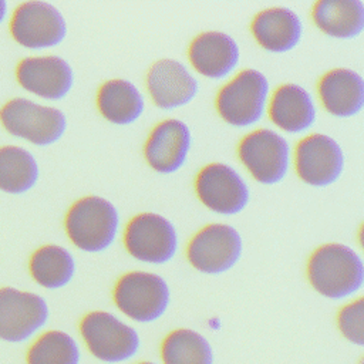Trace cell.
Instances as JSON below:
<instances>
[{"mask_svg": "<svg viewBox=\"0 0 364 364\" xmlns=\"http://www.w3.org/2000/svg\"><path fill=\"white\" fill-rule=\"evenodd\" d=\"M195 191L208 209L220 215L242 212L250 198L249 188L239 172L219 162L209 164L198 172Z\"/></svg>", "mask_w": 364, "mask_h": 364, "instance_id": "12", "label": "cell"}, {"mask_svg": "<svg viewBox=\"0 0 364 364\" xmlns=\"http://www.w3.org/2000/svg\"><path fill=\"white\" fill-rule=\"evenodd\" d=\"M7 9H9L7 1L0 0V24L4 21V18H6V16H7Z\"/></svg>", "mask_w": 364, "mask_h": 364, "instance_id": "28", "label": "cell"}, {"mask_svg": "<svg viewBox=\"0 0 364 364\" xmlns=\"http://www.w3.org/2000/svg\"><path fill=\"white\" fill-rule=\"evenodd\" d=\"M191 145L189 127L181 119L169 118L151 129L144 146V156L154 171L173 173L186 162Z\"/></svg>", "mask_w": 364, "mask_h": 364, "instance_id": "15", "label": "cell"}, {"mask_svg": "<svg viewBox=\"0 0 364 364\" xmlns=\"http://www.w3.org/2000/svg\"><path fill=\"white\" fill-rule=\"evenodd\" d=\"M117 309L136 323H152L161 318L171 300L166 282L149 272H129L115 283L112 293Z\"/></svg>", "mask_w": 364, "mask_h": 364, "instance_id": "5", "label": "cell"}, {"mask_svg": "<svg viewBox=\"0 0 364 364\" xmlns=\"http://www.w3.org/2000/svg\"><path fill=\"white\" fill-rule=\"evenodd\" d=\"M100 114L111 124L128 125L144 112V97L131 81L114 78L105 81L97 94Z\"/></svg>", "mask_w": 364, "mask_h": 364, "instance_id": "22", "label": "cell"}, {"mask_svg": "<svg viewBox=\"0 0 364 364\" xmlns=\"http://www.w3.org/2000/svg\"><path fill=\"white\" fill-rule=\"evenodd\" d=\"M16 78L26 91L46 100L64 98L74 84L71 65L57 55L23 58L16 67Z\"/></svg>", "mask_w": 364, "mask_h": 364, "instance_id": "14", "label": "cell"}, {"mask_svg": "<svg viewBox=\"0 0 364 364\" xmlns=\"http://www.w3.org/2000/svg\"><path fill=\"white\" fill-rule=\"evenodd\" d=\"M237 155L250 175L263 185L279 183L289 171V142L272 129H256L242 138Z\"/></svg>", "mask_w": 364, "mask_h": 364, "instance_id": "11", "label": "cell"}, {"mask_svg": "<svg viewBox=\"0 0 364 364\" xmlns=\"http://www.w3.org/2000/svg\"><path fill=\"white\" fill-rule=\"evenodd\" d=\"M337 326L343 337L355 344H364V299L358 297L346 304L337 316Z\"/></svg>", "mask_w": 364, "mask_h": 364, "instance_id": "27", "label": "cell"}, {"mask_svg": "<svg viewBox=\"0 0 364 364\" xmlns=\"http://www.w3.org/2000/svg\"><path fill=\"white\" fill-rule=\"evenodd\" d=\"M77 341L65 331L47 330L37 336L27 348L26 364H80Z\"/></svg>", "mask_w": 364, "mask_h": 364, "instance_id": "26", "label": "cell"}, {"mask_svg": "<svg viewBox=\"0 0 364 364\" xmlns=\"http://www.w3.org/2000/svg\"><path fill=\"white\" fill-rule=\"evenodd\" d=\"M269 81L257 70L246 68L225 84L216 95V109L223 121L245 128L256 124L264 114Z\"/></svg>", "mask_w": 364, "mask_h": 364, "instance_id": "6", "label": "cell"}, {"mask_svg": "<svg viewBox=\"0 0 364 364\" xmlns=\"http://www.w3.org/2000/svg\"><path fill=\"white\" fill-rule=\"evenodd\" d=\"M311 18L330 37L355 38L364 30V4L360 0H320L313 6Z\"/></svg>", "mask_w": 364, "mask_h": 364, "instance_id": "21", "label": "cell"}, {"mask_svg": "<svg viewBox=\"0 0 364 364\" xmlns=\"http://www.w3.org/2000/svg\"><path fill=\"white\" fill-rule=\"evenodd\" d=\"M48 316V304L40 294L0 287V340L24 343L47 324Z\"/></svg>", "mask_w": 364, "mask_h": 364, "instance_id": "10", "label": "cell"}, {"mask_svg": "<svg viewBox=\"0 0 364 364\" xmlns=\"http://www.w3.org/2000/svg\"><path fill=\"white\" fill-rule=\"evenodd\" d=\"M297 176L311 186L334 183L344 169V154L336 139L326 134H311L299 141L294 151Z\"/></svg>", "mask_w": 364, "mask_h": 364, "instance_id": "13", "label": "cell"}, {"mask_svg": "<svg viewBox=\"0 0 364 364\" xmlns=\"http://www.w3.org/2000/svg\"><path fill=\"white\" fill-rule=\"evenodd\" d=\"M28 270L33 280L48 290L65 287L75 274V260L63 246L44 245L33 252Z\"/></svg>", "mask_w": 364, "mask_h": 364, "instance_id": "23", "label": "cell"}, {"mask_svg": "<svg viewBox=\"0 0 364 364\" xmlns=\"http://www.w3.org/2000/svg\"><path fill=\"white\" fill-rule=\"evenodd\" d=\"M80 334L88 351L109 364L132 358L141 346L136 330L108 311L85 314L80 321Z\"/></svg>", "mask_w": 364, "mask_h": 364, "instance_id": "4", "label": "cell"}, {"mask_svg": "<svg viewBox=\"0 0 364 364\" xmlns=\"http://www.w3.org/2000/svg\"><path fill=\"white\" fill-rule=\"evenodd\" d=\"M324 109L338 118L357 115L364 105L363 77L350 68H334L326 73L317 85Z\"/></svg>", "mask_w": 364, "mask_h": 364, "instance_id": "18", "label": "cell"}, {"mask_svg": "<svg viewBox=\"0 0 364 364\" xmlns=\"http://www.w3.org/2000/svg\"><path fill=\"white\" fill-rule=\"evenodd\" d=\"M269 117L280 129L297 134L309 129L316 121V105L307 90L297 84L276 88L269 104Z\"/></svg>", "mask_w": 364, "mask_h": 364, "instance_id": "20", "label": "cell"}, {"mask_svg": "<svg viewBox=\"0 0 364 364\" xmlns=\"http://www.w3.org/2000/svg\"><path fill=\"white\" fill-rule=\"evenodd\" d=\"M307 279L318 294L333 300L347 299L363 287V260L346 245L327 243L310 255Z\"/></svg>", "mask_w": 364, "mask_h": 364, "instance_id": "1", "label": "cell"}, {"mask_svg": "<svg viewBox=\"0 0 364 364\" xmlns=\"http://www.w3.org/2000/svg\"><path fill=\"white\" fill-rule=\"evenodd\" d=\"M0 124L13 136L37 146L61 139L67 129L64 112L27 98H13L0 108Z\"/></svg>", "mask_w": 364, "mask_h": 364, "instance_id": "3", "label": "cell"}, {"mask_svg": "<svg viewBox=\"0 0 364 364\" xmlns=\"http://www.w3.org/2000/svg\"><path fill=\"white\" fill-rule=\"evenodd\" d=\"M40 168L34 155L16 145L0 146V191L21 195L36 186Z\"/></svg>", "mask_w": 364, "mask_h": 364, "instance_id": "24", "label": "cell"}, {"mask_svg": "<svg viewBox=\"0 0 364 364\" xmlns=\"http://www.w3.org/2000/svg\"><path fill=\"white\" fill-rule=\"evenodd\" d=\"M124 246L139 262L164 264L171 262L178 250V235L166 218L144 212L128 222L124 232Z\"/></svg>", "mask_w": 364, "mask_h": 364, "instance_id": "7", "label": "cell"}, {"mask_svg": "<svg viewBox=\"0 0 364 364\" xmlns=\"http://www.w3.org/2000/svg\"><path fill=\"white\" fill-rule=\"evenodd\" d=\"M164 364H213V350L208 338L191 328H176L162 341Z\"/></svg>", "mask_w": 364, "mask_h": 364, "instance_id": "25", "label": "cell"}, {"mask_svg": "<svg viewBox=\"0 0 364 364\" xmlns=\"http://www.w3.org/2000/svg\"><path fill=\"white\" fill-rule=\"evenodd\" d=\"M10 34L17 44L26 48L44 50L63 43L67 36V23L53 4L24 1L13 11Z\"/></svg>", "mask_w": 364, "mask_h": 364, "instance_id": "9", "label": "cell"}, {"mask_svg": "<svg viewBox=\"0 0 364 364\" xmlns=\"http://www.w3.org/2000/svg\"><path fill=\"white\" fill-rule=\"evenodd\" d=\"M138 364H155V363H152V361H141Z\"/></svg>", "mask_w": 364, "mask_h": 364, "instance_id": "29", "label": "cell"}, {"mask_svg": "<svg viewBox=\"0 0 364 364\" xmlns=\"http://www.w3.org/2000/svg\"><path fill=\"white\" fill-rule=\"evenodd\" d=\"M239 57L236 41L222 31L200 33L188 48V58L192 67L200 75L213 80L229 75L236 68Z\"/></svg>", "mask_w": 364, "mask_h": 364, "instance_id": "17", "label": "cell"}, {"mask_svg": "<svg viewBox=\"0 0 364 364\" xmlns=\"http://www.w3.org/2000/svg\"><path fill=\"white\" fill-rule=\"evenodd\" d=\"M250 28L257 44L270 53L293 50L303 34L300 17L286 7H269L259 11Z\"/></svg>", "mask_w": 364, "mask_h": 364, "instance_id": "19", "label": "cell"}, {"mask_svg": "<svg viewBox=\"0 0 364 364\" xmlns=\"http://www.w3.org/2000/svg\"><path fill=\"white\" fill-rule=\"evenodd\" d=\"M117 208L101 196H84L68 209L64 228L71 243L80 250L98 253L108 249L118 232Z\"/></svg>", "mask_w": 364, "mask_h": 364, "instance_id": "2", "label": "cell"}, {"mask_svg": "<svg viewBox=\"0 0 364 364\" xmlns=\"http://www.w3.org/2000/svg\"><path fill=\"white\" fill-rule=\"evenodd\" d=\"M146 88L156 107L173 109L189 104L196 97L199 84L182 63L162 58L149 68Z\"/></svg>", "mask_w": 364, "mask_h": 364, "instance_id": "16", "label": "cell"}, {"mask_svg": "<svg viewBox=\"0 0 364 364\" xmlns=\"http://www.w3.org/2000/svg\"><path fill=\"white\" fill-rule=\"evenodd\" d=\"M242 250V237L233 226L210 223L192 236L186 257L193 269L206 274H220L239 262Z\"/></svg>", "mask_w": 364, "mask_h": 364, "instance_id": "8", "label": "cell"}]
</instances>
